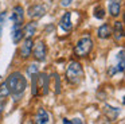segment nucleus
Wrapping results in <instances>:
<instances>
[{"label":"nucleus","instance_id":"obj_14","mask_svg":"<svg viewBox=\"0 0 125 124\" xmlns=\"http://www.w3.org/2000/svg\"><path fill=\"white\" fill-rule=\"evenodd\" d=\"M112 34H114L116 39H121L124 37V27H122L121 22H114V31Z\"/></svg>","mask_w":125,"mask_h":124},{"label":"nucleus","instance_id":"obj_17","mask_svg":"<svg viewBox=\"0 0 125 124\" xmlns=\"http://www.w3.org/2000/svg\"><path fill=\"white\" fill-rule=\"evenodd\" d=\"M4 23H6V12L0 13V35H1V31H3Z\"/></svg>","mask_w":125,"mask_h":124},{"label":"nucleus","instance_id":"obj_11","mask_svg":"<svg viewBox=\"0 0 125 124\" xmlns=\"http://www.w3.org/2000/svg\"><path fill=\"white\" fill-rule=\"evenodd\" d=\"M35 123L36 124H46L49 123V113H47L46 109L43 108H39L38 112L35 115Z\"/></svg>","mask_w":125,"mask_h":124},{"label":"nucleus","instance_id":"obj_20","mask_svg":"<svg viewBox=\"0 0 125 124\" xmlns=\"http://www.w3.org/2000/svg\"><path fill=\"white\" fill-rule=\"evenodd\" d=\"M1 111H3V105L0 104V115H1Z\"/></svg>","mask_w":125,"mask_h":124},{"label":"nucleus","instance_id":"obj_5","mask_svg":"<svg viewBox=\"0 0 125 124\" xmlns=\"http://www.w3.org/2000/svg\"><path fill=\"white\" fill-rule=\"evenodd\" d=\"M31 53H34V57L38 61H43L46 58V45L43 40H38L34 46V51H31Z\"/></svg>","mask_w":125,"mask_h":124},{"label":"nucleus","instance_id":"obj_2","mask_svg":"<svg viewBox=\"0 0 125 124\" xmlns=\"http://www.w3.org/2000/svg\"><path fill=\"white\" fill-rule=\"evenodd\" d=\"M49 92V77L44 73L32 74V94L34 96H43Z\"/></svg>","mask_w":125,"mask_h":124},{"label":"nucleus","instance_id":"obj_4","mask_svg":"<svg viewBox=\"0 0 125 124\" xmlns=\"http://www.w3.org/2000/svg\"><path fill=\"white\" fill-rule=\"evenodd\" d=\"M92 47H93V40H92V38H90V35H83V37L75 43L74 53L78 57H86L87 54L92 51Z\"/></svg>","mask_w":125,"mask_h":124},{"label":"nucleus","instance_id":"obj_21","mask_svg":"<svg viewBox=\"0 0 125 124\" xmlns=\"http://www.w3.org/2000/svg\"><path fill=\"white\" fill-rule=\"evenodd\" d=\"M1 82H3V80H1V75H0V85H1Z\"/></svg>","mask_w":125,"mask_h":124},{"label":"nucleus","instance_id":"obj_15","mask_svg":"<svg viewBox=\"0 0 125 124\" xmlns=\"http://www.w3.org/2000/svg\"><path fill=\"white\" fill-rule=\"evenodd\" d=\"M35 30H36V23L35 22H31L26 26V30H24V34L26 37H32L35 34Z\"/></svg>","mask_w":125,"mask_h":124},{"label":"nucleus","instance_id":"obj_9","mask_svg":"<svg viewBox=\"0 0 125 124\" xmlns=\"http://www.w3.org/2000/svg\"><path fill=\"white\" fill-rule=\"evenodd\" d=\"M59 26L62 30H65V31H70L71 28H73V23H71V12H66L65 15L62 16V19H61L59 22Z\"/></svg>","mask_w":125,"mask_h":124},{"label":"nucleus","instance_id":"obj_12","mask_svg":"<svg viewBox=\"0 0 125 124\" xmlns=\"http://www.w3.org/2000/svg\"><path fill=\"white\" fill-rule=\"evenodd\" d=\"M23 37H24V31H23L22 26H14V28H12V40H14V43H19L23 39Z\"/></svg>","mask_w":125,"mask_h":124},{"label":"nucleus","instance_id":"obj_19","mask_svg":"<svg viewBox=\"0 0 125 124\" xmlns=\"http://www.w3.org/2000/svg\"><path fill=\"white\" fill-rule=\"evenodd\" d=\"M71 1H73V0H62V5L63 7H67V5H70Z\"/></svg>","mask_w":125,"mask_h":124},{"label":"nucleus","instance_id":"obj_8","mask_svg":"<svg viewBox=\"0 0 125 124\" xmlns=\"http://www.w3.org/2000/svg\"><path fill=\"white\" fill-rule=\"evenodd\" d=\"M32 38L31 37H27L26 38V40L23 42L22 47H20V55L23 57V58H28V57L31 55V51H32Z\"/></svg>","mask_w":125,"mask_h":124},{"label":"nucleus","instance_id":"obj_6","mask_svg":"<svg viewBox=\"0 0 125 124\" xmlns=\"http://www.w3.org/2000/svg\"><path fill=\"white\" fill-rule=\"evenodd\" d=\"M23 18H24V11H23L22 5H16V7H14L12 16H11V20H12V23H14V26H22Z\"/></svg>","mask_w":125,"mask_h":124},{"label":"nucleus","instance_id":"obj_1","mask_svg":"<svg viewBox=\"0 0 125 124\" xmlns=\"http://www.w3.org/2000/svg\"><path fill=\"white\" fill-rule=\"evenodd\" d=\"M6 86L8 89V92L14 96H20L23 94L24 89L27 88V81L26 78L23 77V74L20 72H15V73H11V74L7 77L6 80Z\"/></svg>","mask_w":125,"mask_h":124},{"label":"nucleus","instance_id":"obj_10","mask_svg":"<svg viewBox=\"0 0 125 124\" xmlns=\"http://www.w3.org/2000/svg\"><path fill=\"white\" fill-rule=\"evenodd\" d=\"M121 11V0H110L109 3V12L113 18H117Z\"/></svg>","mask_w":125,"mask_h":124},{"label":"nucleus","instance_id":"obj_3","mask_svg":"<svg viewBox=\"0 0 125 124\" xmlns=\"http://www.w3.org/2000/svg\"><path fill=\"white\" fill-rule=\"evenodd\" d=\"M66 78L70 84L73 85H78L82 80H83V69H82L79 62H70L66 69Z\"/></svg>","mask_w":125,"mask_h":124},{"label":"nucleus","instance_id":"obj_16","mask_svg":"<svg viewBox=\"0 0 125 124\" xmlns=\"http://www.w3.org/2000/svg\"><path fill=\"white\" fill-rule=\"evenodd\" d=\"M94 16H95L97 19H104V18H105V11H104V8H101V7L95 8Z\"/></svg>","mask_w":125,"mask_h":124},{"label":"nucleus","instance_id":"obj_7","mask_svg":"<svg viewBox=\"0 0 125 124\" xmlns=\"http://www.w3.org/2000/svg\"><path fill=\"white\" fill-rule=\"evenodd\" d=\"M46 13V8L43 7L42 4H35V5H31L28 8V16L32 19H39Z\"/></svg>","mask_w":125,"mask_h":124},{"label":"nucleus","instance_id":"obj_13","mask_svg":"<svg viewBox=\"0 0 125 124\" xmlns=\"http://www.w3.org/2000/svg\"><path fill=\"white\" fill-rule=\"evenodd\" d=\"M110 35H112V28L108 24H102V26L98 28V37L102 38V39H106V38H109Z\"/></svg>","mask_w":125,"mask_h":124},{"label":"nucleus","instance_id":"obj_18","mask_svg":"<svg viewBox=\"0 0 125 124\" xmlns=\"http://www.w3.org/2000/svg\"><path fill=\"white\" fill-rule=\"evenodd\" d=\"M36 72H38V66H36V65H30V67H28V74L32 75V74H35Z\"/></svg>","mask_w":125,"mask_h":124}]
</instances>
